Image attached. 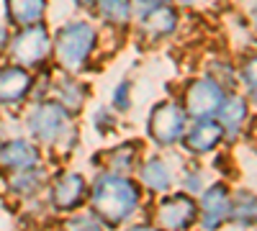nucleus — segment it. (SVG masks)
<instances>
[{"label": "nucleus", "instance_id": "nucleus-1", "mask_svg": "<svg viewBox=\"0 0 257 231\" xmlns=\"http://www.w3.org/2000/svg\"><path fill=\"white\" fill-rule=\"evenodd\" d=\"M137 203H139V190L128 177L121 175L98 177L93 187V205L100 218H105L108 223H121L123 218L134 213Z\"/></svg>", "mask_w": 257, "mask_h": 231}, {"label": "nucleus", "instance_id": "nucleus-2", "mask_svg": "<svg viewBox=\"0 0 257 231\" xmlns=\"http://www.w3.org/2000/svg\"><path fill=\"white\" fill-rule=\"evenodd\" d=\"M95 47V31L88 24H72L64 26L57 34V57L67 70L77 72L85 67L90 52Z\"/></svg>", "mask_w": 257, "mask_h": 231}, {"label": "nucleus", "instance_id": "nucleus-3", "mask_svg": "<svg viewBox=\"0 0 257 231\" xmlns=\"http://www.w3.org/2000/svg\"><path fill=\"white\" fill-rule=\"evenodd\" d=\"M224 100V90L221 85H216L213 80L203 77V80H196L190 82L188 90H185V113L193 116V118H208L219 111Z\"/></svg>", "mask_w": 257, "mask_h": 231}, {"label": "nucleus", "instance_id": "nucleus-4", "mask_svg": "<svg viewBox=\"0 0 257 231\" xmlns=\"http://www.w3.org/2000/svg\"><path fill=\"white\" fill-rule=\"evenodd\" d=\"M29 126L36 139L41 141H57L64 131L70 129V116L64 111V106H57V103H47L34 111V116L29 118Z\"/></svg>", "mask_w": 257, "mask_h": 231}, {"label": "nucleus", "instance_id": "nucleus-5", "mask_svg": "<svg viewBox=\"0 0 257 231\" xmlns=\"http://www.w3.org/2000/svg\"><path fill=\"white\" fill-rule=\"evenodd\" d=\"M183 129H185V111H180L173 103L157 106L152 118H149V134L160 144H175L183 136Z\"/></svg>", "mask_w": 257, "mask_h": 231}, {"label": "nucleus", "instance_id": "nucleus-6", "mask_svg": "<svg viewBox=\"0 0 257 231\" xmlns=\"http://www.w3.org/2000/svg\"><path fill=\"white\" fill-rule=\"evenodd\" d=\"M49 54V36L41 26H31L21 31L13 41V57L21 65H39Z\"/></svg>", "mask_w": 257, "mask_h": 231}, {"label": "nucleus", "instance_id": "nucleus-7", "mask_svg": "<svg viewBox=\"0 0 257 231\" xmlns=\"http://www.w3.org/2000/svg\"><path fill=\"white\" fill-rule=\"evenodd\" d=\"M229 208H231V200H229V190L224 185H211L208 190L203 193V200H201V221H203V228L206 231H216L226 218H229Z\"/></svg>", "mask_w": 257, "mask_h": 231}, {"label": "nucleus", "instance_id": "nucleus-8", "mask_svg": "<svg viewBox=\"0 0 257 231\" xmlns=\"http://www.w3.org/2000/svg\"><path fill=\"white\" fill-rule=\"evenodd\" d=\"M157 218L167 231H183L196 221V203L188 195H173V198L162 200Z\"/></svg>", "mask_w": 257, "mask_h": 231}, {"label": "nucleus", "instance_id": "nucleus-9", "mask_svg": "<svg viewBox=\"0 0 257 231\" xmlns=\"http://www.w3.org/2000/svg\"><path fill=\"white\" fill-rule=\"evenodd\" d=\"M221 136H224V131H221L219 123H213V121H208V118H201V121L188 131L185 146H188L193 154H203V152H211L213 146L221 141Z\"/></svg>", "mask_w": 257, "mask_h": 231}, {"label": "nucleus", "instance_id": "nucleus-10", "mask_svg": "<svg viewBox=\"0 0 257 231\" xmlns=\"http://www.w3.org/2000/svg\"><path fill=\"white\" fill-rule=\"evenodd\" d=\"M31 88V77L21 67L0 70V103H18Z\"/></svg>", "mask_w": 257, "mask_h": 231}, {"label": "nucleus", "instance_id": "nucleus-11", "mask_svg": "<svg viewBox=\"0 0 257 231\" xmlns=\"http://www.w3.org/2000/svg\"><path fill=\"white\" fill-rule=\"evenodd\" d=\"M85 180L80 175H64L57 185H54V205L62 208V211H72V208H77L85 198Z\"/></svg>", "mask_w": 257, "mask_h": 231}, {"label": "nucleus", "instance_id": "nucleus-12", "mask_svg": "<svg viewBox=\"0 0 257 231\" xmlns=\"http://www.w3.org/2000/svg\"><path fill=\"white\" fill-rule=\"evenodd\" d=\"M39 159V152L29 141H6L0 146V167H8V170H24V167H31Z\"/></svg>", "mask_w": 257, "mask_h": 231}, {"label": "nucleus", "instance_id": "nucleus-13", "mask_svg": "<svg viewBox=\"0 0 257 231\" xmlns=\"http://www.w3.org/2000/svg\"><path fill=\"white\" fill-rule=\"evenodd\" d=\"M178 24V16L173 8H167V6H157L152 11H147L144 13V21H142V26L149 36H165L175 29Z\"/></svg>", "mask_w": 257, "mask_h": 231}, {"label": "nucleus", "instance_id": "nucleus-14", "mask_svg": "<svg viewBox=\"0 0 257 231\" xmlns=\"http://www.w3.org/2000/svg\"><path fill=\"white\" fill-rule=\"evenodd\" d=\"M44 0H8L11 18L18 26H31L44 16Z\"/></svg>", "mask_w": 257, "mask_h": 231}, {"label": "nucleus", "instance_id": "nucleus-15", "mask_svg": "<svg viewBox=\"0 0 257 231\" xmlns=\"http://www.w3.org/2000/svg\"><path fill=\"white\" fill-rule=\"evenodd\" d=\"M216 113H221L224 129H226L229 134H237L239 126H242L244 118H247V103H244L242 98H224Z\"/></svg>", "mask_w": 257, "mask_h": 231}, {"label": "nucleus", "instance_id": "nucleus-16", "mask_svg": "<svg viewBox=\"0 0 257 231\" xmlns=\"http://www.w3.org/2000/svg\"><path fill=\"white\" fill-rule=\"evenodd\" d=\"M142 182L147 187H152V190H167L170 185H173V177H170V170L167 164L160 162V159H149L144 167H142Z\"/></svg>", "mask_w": 257, "mask_h": 231}, {"label": "nucleus", "instance_id": "nucleus-17", "mask_svg": "<svg viewBox=\"0 0 257 231\" xmlns=\"http://www.w3.org/2000/svg\"><path fill=\"white\" fill-rule=\"evenodd\" d=\"M229 216H234L239 223H252L254 221V198L247 195V193H239L237 195V203L229 208Z\"/></svg>", "mask_w": 257, "mask_h": 231}, {"label": "nucleus", "instance_id": "nucleus-18", "mask_svg": "<svg viewBox=\"0 0 257 231\" xmlns=\"http://www.w3.org/2000/svg\"><path fill=\"white\" fill-rule=\"evenodd\" d=\"M98 3H100V13L108 21L123 24L128 18V0H98Z\"/></svg>", "mask_w": 257, "mask_h": 231}, {"label": "nucleus", "instance_id": "nucleus-19", "mask_svg": "<svg viewBox=\"0 0 257 231\" xmlns=\"http://www.w3.org/2000/svg\"><path fill=\"white\" fill-rule=\"evenodd\" d=\"M36 182H39L36 170H29V167H24V170H18L16 177L11 180V187H13L16 193H31L34 187H36Z\"/></svg>", "mask_w": 257, "mask_h": 231}, {"label": "nucleus", "instance_id": "nucleus-20", "mask_svg": "<svg viewBox=\"0 0 257 231\" xmlns=\"http://www.w3.org/2000/svg\"><path fill=\"white\" fill-rule=\"evenodd\" d=\"M67 231H103L100 223L90 216H80V218H72L67 223Z\"/></svg>", "mask_w": 257, "mask_h": 231}, {"label": "nucleus", "instance_id": "nucleus-21", "mask_svg": "<svg viewBox=\"0 0 257 231\" xmlns=\"http://www.w3.org/2000/svg\"><path fill=\"white\" fill-rule=\"evenodd\" d=\"M132 159H134L132 146H126V149H116V162H113V170H116V172H126V170H128V164H132Z\"/></svg>", "mask_w": 257, "mask_h": 231}, {"label": "nucleus", "instance_id": "nucleus-22", "mask_svg": "<svg viewBox=\"0 0 257 231\" xmlns=\"http://www.w3.org/2000/svg\"><path fill=\"white\" fill-rule=\"evenodd\" d=\"M128 106V85H118V93H116V108H126Z\"/></svg>", "mask_w": 257, "mask_h": 231}, {"label": "nucleus", "instance_id": "nucleus-23", "mask_svg": "<svg viewBox=\"0 0 257 231\" xmlns=\"http://www.w3.org/2000/svg\"><path fill=\"white\" fill-rule=\"evenodd\" d=\"M137 6L142 8V13H147V11H152L157 6H165V0H137Z\"/></svg>", "mask_w": 257, "mask_h": 231}, {"label": "nucleus", "instance_id": "nucleus-24", "mask_svg": "<svg viewBox=\"0 0 257 231\" xmlns=\"http://www.w3.org/2000/svg\"><path fill=\"white\" fill-rule=\"evenodd\" d=\"M132 231H157V228H152V226H134Z\"/></svg>", "mask_w": 257, "mask_h": 231}, {"label": "nucleus", "instance_id": "nucleus-25", "mask_svg": "<svg viewBox=\"0 0 257 231\" xmlns=\"http://www.w3.org/2000/svg\"><path fill=\"white\" fill-rule=\"evenodd\" d=\"M6 44V31H0V47Z\"/></svg>", "mask_w": 257, "mask_h": 231}, {"label": "nucleus", "instance_id": "nucleus-26", "mask_svg": "<svg viewBox=\"0 0 257 231\" xmlns=\"http://www.w3.org/2000/svg\"><path fill=\"white\" fill-rule=\"evenodd\" d=\"M77 3H80V6H88V3H93V0H77Z\"/></svg>", "mask_w": 257, "mask_h": 231}, {"label": "nucleus", "instance_id": "nucleus-27", "mask_svg": "<svg viewBox=\"0 0 257 231\" xmlns=\"http://www.w3.org/2000/svg\"><path fill=\"white\" fill-rule=\"evenodd\" d=\"M180 3H193V0H180Z\"/></svg>", "mask_w": 257, "mask_h": 231}]
</instances>
